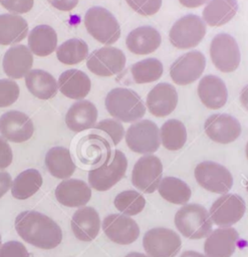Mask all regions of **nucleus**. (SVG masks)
<instances>
[{"mask_svg":"<svg viewBox=\"0 0 248 257\" xmlns=\"http://www.w3.org/2000/svg\"><path fill=\"white\" fill-rule=\"evenodd\" d=\"M18 235L40 249H53L62 241L60 227L48 216L37 211H23L15 219Z\"/></svg>","mask_w":248,"mask_h":257,"instance_id":"nucleus-1","label":"nucleus"},{"mask_svg":"<svg viewBox=\"0 0 248 257\" xmlns=\"http://www.w3.org/2000/svg\"><path fill=\"white\" fill-rule=\"evenodd\" d=\"M105 107L114 118L123 122H133L144 116L146 107L140 95L125 87L111 89L105 96Z\"/></svg>","mask_w":248,"mask_h":257,"instance_id":"nucleus-2","label":"nucleus"},{"mask_svg":"<svg viewBox=\"0 0 248 257\" xmlns=\"http://www.w3.org/2000/svg\"><path fill=\"white\" fill-rule=\"evenodd\" d=\"M175 225L179 232L189 239H202L212 230V220L208 211L199 204H188L175 215Z\"/></svg>","mask_w":248,"mask_h":257,"instance_id":"nucleus-3","label":"nucleus"},{"mask_svg":"<svg viewBox=\"0 0 248 257\" xmlns=\"http://www.w3.org/2000/svg\"><path fill=\"white\" fill-rule=\"evenodd\" d=\"M127 168V157L121 151L114 150L100 166L88 172V183L96 191H107L125 177Z\"/></svg>","mask_w":248,"mask_h":257,"instance_id":"nucleus-4","label":"nucleus"},{"mask_svg":"<svg viewBox=\"0 0 248 257\" xmlns=\"http://www.w3.org/2000/svg\"><path fill=\"white\" fill-rule=\"evenodd\" d=\"M84 25L94 39L105 45L114 43L120 36V27L116 18L100 6L91 7L86 11Z\"/></svg>","mask_w":248,"mask_h":257,"instance_id":"nucleus-5","label":"nucleus"},{"mask_svg":"<svg viewBox=\"0 0 248 257\" xmlns=\"http://www.w3.org/2000/svg\"><path fill=\"white\" fill-rule=\"evenodd\" d=\"M206 34L203 19L195 14H188L178 19L169 32L170 42L179 49H188L198 45Z\"/></svg>","mask_w":248,"mask_h":257,"instance_id":"nucleus-6","label":"nucleus"},{"mask_svg":"<svg viewBox=\"0 0 248 257\" xmlns=\"http://www.w3.org/2000/svg\"><path fill=\"white\" fill-rule=\"evenodd\" d=\"M143 246L149 257H175L182 247V241L175 231L157 227L145 233Z\"/></svg>","mask_w":248,"mask_h":257,"instance_id":"nucleus-7","label":"nucleus"},{"mask_svg":"<svg viewBox=\"0 0 248 257\" xmlns=\"http://www.w3.org/2000/svg\"><path fill=\"white\" fill-rule=\"evenodd\" d=\"M194 175L198 184L212 193H228L233 186V177L229 170L212 161L198 164Z\"/></svg>","mask_w":248,"mask_h":257,"instance_id":"nucleus-8","label":"nucleus"},{"mask_svg":"<svg viewBox=\"0 0 248 257\" xmlns=\"http://www.w3.org/2000/svg\"><path fill=\"white\" fill-rule=\"evenodd\" d=\"M126 143L135 153H155L161 143L159 127L150 119H142L128 128L126 133Z\"/></svg>","mask_w":248,"mask_h":257,"instance_id":"nucleus-9","label":"nucleus"},{"mask_svg":"<svg viewBox=\"0 0 248 257\" xmlns=\"http://www.w3.org/2000/svg\"><path fill=\"white\" fill-rule=\"evenodd\" d=\"M210 56L213 64L222 72L236 70L241 58L236 40L227 33H219L212 39Z\"/></svg>","mask_w":248,"mask_h":257,"instance_id":"nucleus-10","label":"nucleus"},{"mask_svg":"<svg viewBox=\"0 0 248 257\" xmlns=\"http://www.w3.org/2000/svg\"><path fill=\"white\" fill-rule=\"evenodd\" d=\"M86 66L97 76H112L123 70L126 55L116 47L104 46L93 50L88 55Z\"/></svg>","mask_w":248,"mask_h":257,"instance_id":"nucleus-11","label":"nucleus"},{"mask_svg":"<svg viewBox=\"0 0 248 257\" xmlns=\"http://www.w3.org/2000/svg\"><path fill=\"white\" fill-rule=\"evenodd\" d=\"M163 175L161 160L154 155L140 158L132 172V183L140 191L152 194L160 185Z\"/></svg>","mask_w":248,"mask_h":257,"instance_id":"nucleus-12","label":"nucleus"},{"mask_svg":"<svg viewBox=\"0 0 248 257\" xmlns=\"http://www.w3.org/2000/svg\"><path fill=\"white\" fill-rule=\"evenodd\" d=\"M206 58L200 51L193 50L181 55L170 66V76L179 85H187L196 81L203 73Z\"/></svg>","mask_w":248,"mask_h":257,"instance_id":"nucleus-13","label":"nucleus"},{"mask_svg":"<svg viewBox=\"0 0 248 257\" xmlns=\"http://www.w3.org/2000/svg\"><path fill=\"white\" fill-rule=\"evenodd\" d=\"M245 210V201L241 196L225 194L212 204L209 215L217 226L227 228L237 223L243 217Z\"/></svg>","mask_w":248,"mask_h":257,"instance_id":"nucleus-14","label":"nucleus"},{"mask_svg":"<svg viewBox=\"0 0 248 257\" xmlns=\"http://www.w3.org/2000/svg\"><path fill=\"white\" fill-rule=\"evenodd\" d=\"M102 230L110 241L120 245L135 242L140 235V228L137 222L121 214L106 216L102 221Z\"/></svg>","mask_w":248,"mask_h":257,"instance_id":"nucleus-15","label":"nucleus"},{"mask_svg":"<svg viewBox=\"0 0 248 257\" xmlns=\"http://www.w3.org/2000/svg\"><path fill=\"white\" fill-rule=\"evenodd\" d=\"M34 133L31 118L22 111L10 110L0 116V134L13 143L28 141Z\"/></svg>","mask_w":248,"mask_h":257,"instance_id":"nucleus-16","label":"nucleus"},{"mask_svg":"<svg viewBox=\"0 0 248 257\" xmlns=\"http://www.w3.org/2000/svg\"><path fill=\"white\" fill-rule=\"evenodd\" d=\"M206 135L215 143L229 144L236 141L241 134L238 119L227 113L210 115L204 124Z\"/></svg>","mask_w":248,"mask_h":257,"instance_id":"nucleus-17","label":"nucleus"},{"mask_svg":"<svg viewBox=\"0 0 248 257\" xmlns=\"http://www.w3.org/2000/svg\"><path fill=\"white\" fill-rule=\"evenodd\" d=\"M178 103V93L173 84L160 82L147 95L149 111L158 117H164L174 111Z\"/></svg>","mask_w":248,"mask_h":257,"instance_id":"nucleus-18","label":"nucleus"},{"mask_svg":"<svg viewBox=\"0 0 248 257\" xmlns=\"http://www.w3.org/2000/svg\"><path fill=\"white\" fill-rule=\"evenodd\" d=\"M76 153L81 163L94 166L101 165L111 154V150L106 139L96 134H89L78 142Z\"/></svg>","mask_w":248,"mask_h":257,"instance_id":"nucleus-19","label":"nucleus"},{"mask_svg":"<svg viewBox=\"0 0 248 257\" xmlns=\"http://www.w3.org/2000/svg\"><path fill=\"white\" fill-rule=\"evenodd\" d=\"M239 239V234L234 228H219L211 232L205 243L204 251L207 257H230Z\"/></svg>","mask_w":248,"mask_h":257,"instance_id":"nucleus-20","label":"nucleus"},{"mask_svg":"<svg viewBox=\"0 0 248 257\" xmlns=\"http://www.w3.org/2000/svg\"><path fill=\"white\" fill-rule=\"evenodd\" d=\"M71 229L74 236L84 242H90L99 233L100 219L92 207H81L71 218Z\"/></svg>","mask_w":248,"mask_h":257,"instance_id":"nucleus-21","label":"nucleus"},{"mask_svg":"<svg viewBox=\"0 0 248 257\" xmlns=\"http://www.w3.org/2000/svg\"><path fill=\"white\" fill-rule=\"evenodd\" d=\"M56 200L66 207L84 206L91 198L89 186L77 179L64 180L55 189Z\"/></svg>","mask_w":248,"mask_h":257,"instance_id":"nucleus-22","label":"nucleus"},{"mask_svg":"<svg viewBox=\"0 0 248 257\" xmlns=\"http://www.w3.org/2000/svg\"><path fill=\"white\" fill-rule=\"evenodd\" d=\"M33 65L32 52L25 45L10 47L3 57V69L7 76L19 79L30 71Z\"/></svg>","mask_w":248,"mask_h":257,"instance_id":"nucleus-23","label":"nucleus"},{"mask_svg":"<svg viewBox=\"0 0 248 257\" xmlns=\"http://www.w3.org/2000/svg\"><path fill=\"white\" fill-rule=\"evenodd\" d=\"M198 95L202 103L211 109H218L225 105L228 91L224 81L216 75H205L199 82Z\"/></svg>","mask_w":248,"mask_h":257,"instance_id":"nucleus-24","label":"nucleus"},{"mask_svg":"<svg viewBox=\"0 0 248 257\" xmlns=\"http://www.w3.org/2000/svg\"><path fill=\"white\" fill-rule=\"evenodd\" d=\"M162 38L160 32L152 26H141L132 30L126 39L128 49L138 55H145L156 51Z\"/></svg>","mask_w":248,"mask_h":257,"instance_id":"nucleus-25","label":"nucleus"},{"mask_svg":"<svg viewBox=\"0 0 248 257\" xmlns=\"http://www.w3.org/2000/svg\"><path fill=\"white\" fill-rule=\"evenodd\" d=\"M97 118V109L89 100H78L73 103L65 115L67 127L75 133L91 128Z\"/></svg>","mask_w":248,"mask_h":257,"instance_id":"nucleus-26","label":"nucleus"},{"mask_svg":"<svg viewBox=\"0 0 248 257\" xmlns=\"http://www.w3.org/2000/svg\"><path fill=\"white\" fill-rule=\"evenodd\" d=\"M57 85L64 96L71 99H82L90 91L91 82L83 71L68 69L60 74Z\"/></svg>","mask_w":248,"mask_h":257,"instance_id":"nucleus-27","label":"nucleus"},{"mask_svg":"<svg viewBox=\"0 0 248 257\" xmlns=\"http://www.w3.org/2000/svg\"><path fill=\"white\" fill-rule=\"evenodd\" d=\"M25 84L34 96L44 100L54 97L58 89L55 78L42 69L30 70L25 76Z\"/></svg>","mask_w":248,"mask_h":257,"instance_id":"nucleus-28","label":"nucleus"},{"mask_svg":"<svg viewBox=\"0 0 248 257\" xmlns=\"http://www.w3.org/2000/svg\"><path fill=\"white\" fill-rule=\"evenodd\" d=\"M45 165L48 172L57 179H67L75 171L70 152L64 147H53L45 156Z\"/></svg>","mask_w":248,"mask_h":257,"instance_id":"nucleus-29","label":"nucleus"},{"mask_svg":"<svg viewBox=\"0 0 248 257\" xmlns=\"http://www.w3.org/2000/svg\"><path fill=\"white\" fill-rule=\"evenodd\" d=\"M28 46L33 54L47 56L56 49L57 34L49 25H37L28 35Z\"/></svg>","mask_w":248,"mask_h":257,"instance_id":"nucleus-30","label":"nucleus"},{"mask_svg":"<svg viewBox=\"0 0 248 257\" xmlns=\"http://www.w3.org/2000/svg\"><path fill=\"white\" fill-rule=\"evenodd\" d=\"M28 33L26 20L17 14L0 15V44L11 45L22 41Z\"/></svg>","mask_w":248,"mask_h":257,"instance_id":"nucleus-31","label":"nucleus"},{"mask_svg":"<svg viewBox=\"0 0 248 257\" xmlns=\"http://www.w3.org/2000/svg\"><path fill=\"white\" fill-rule=\"evenodd\" d=\"M237 0H210L203 10V21L210 26L228 23L237 13Z\"/></svg>","mask_w":248,"mask_h":257,"instance_id":"nucleus-32","label":"nucleus"},{"mask_svg":"<svg viewBox=\"0 0 248 257\" xmlns=\"http://www.w3.org/2000/svg\"><path fill=\"white\" fill-rule=\"evenodd\" d=\"M42 185V176L35 169L21 172L13 181L11 194L15 199L25 200L33 196Z\"/></svg>","mask_w":248,"mask_h":257,"instance_id":"nucleus-33","label":"nucleus"},{"mask_svg":"<svg viewBox=\"0 0 248 257\" xmlns=\"http://www.w3.org/2000/svg\"><path fill=\"white\" fill-rule=\"evenodd\" d=\"M160 195L168 202L182 205L191 198L190 187L182 180L175 177H165L158 187Z\"/></svg>","mask_w":248,"mask_h":257,"instance_id":"nucleus-34","label":"nucleus"},{"mask_svg":"<svg viewBox=\"0 0 248 257\" xmlns=\"http://www.w3.org/2000/svg\"><path fill=\"white\" fill-rule=\"evenodd\" d=\"M162 145L169 151H178L187 141V131L184 123L178 119H168L160 130Z\"/></svg>","mask_w":248,"mask_h":257,"instance_id":"nucleus-35","label":"nucleus"},{"mask_svg":"<svg viewBox=\"0 0 248 257\" xmlns=\"http://www.w3.org/2000/svg\"><path fill=\"white\" fill-rule=\"evenodd\" d=\"M88 55L86 42L79 38H71L60 44L56 50L57 59L66 65H73L84 60Z\"/></svg>","mask_w":248,"mask_h":257,"instance_id":"nucleus-36","label":"nucleus"},{"mask_svg":"<svg viewBox=\"0 0 248 257\" xmlns=\"http://www.w3.org/2000/svg\"><path fill=\"white\" fill-rule=\"evenodd\" d=\"M131 72L136 83L153 82L162 76L163 64L157 58H146L133 64Z\"/></svg>","mask_w":248,"mask_h":257,"instance_id":"nucleus-37","label":"nucleus"},{"mask_svg":"<svg viewBox=\"0 0 248 257\" xmlns=\"http://www.w3.org/2000/svg\"><path fill=\"white\" fill-rule=\"evenodd\" d=\"M113 203L115 208L123 215L135 216L144 210L146 199L141 193L128 190L116 195Z\"/></svg>","mask_w":248,"mask_h":257,"instance_id":"nucleus-38","label":"nucleus"},{"mask_svg":"<svg viewBox=\"0 0 248 257\" xmlns=\"http://www.w3.org/2000/svg\"><path fill=\"white\" fill-rule=\"evenodd\" d=\"M93 128L104 132L110 138L113 146H116L125 136V130L122 124L119 121L112 118L100 120L99 122L94 124Z\"/></svg>","mask_w":248,"mask_h":257,"instance_id":"nucleus-39","label":"nucleus"},{"mask_svg":"<svg viewBox=\"0 0 248 257\" xmlns=\"http://www.w3.org/2000/svg\"><path fill=\"white\" fill-rule=\"evenodd\" d=\"M18 84L8 78L0 79V107H7L13 104L19 97Z\"/></svg>","mask_w":248,"mask_h":257,"instance_id":"nucleus-40","label":"nucleus"},{"mask_svg":"<svg viewBox=\"0 0 248 257\" xmlns=\"http://www.w3.org/2000/svg\"><path fill=\"white\" fill-rule=\"evenodd\" d=\"M129 6L143 16L156 14L162 5V0H126Z\"/></svg>","mask_w":248,"mask_h":257,"instance_id":"nucleus-41","label":"nucleus"},{"mask_svg":"<svg viewBox=\"0 0 248 257\" xmlns=\"http://www.w3.org/2000/svg\"><path fill=\"white\" fill-rule=\"evenodd\" d=\"M0 257H29V253L22 243L8 241L0 247Z\"/></svg>","mask_w":248,"mask_h":257,"instance_id":"nucleus-42","label":"nucleus"},{"mask_svg":"<svg viewBox=\"0 0 248 257\" xmlns=\"http://www.w3.org/2000/svg\"><path fill=\"white\" fill-rule=\"evenodd\" d=\"M34 0H0V4L13 14L29 12L33 7Z\"/></svg>","mask_w":248,"mask_h":257,"instance_id":"nucleus-43","label":"nucleus"},{"mask_svg":"<svg viewBox=\"0 0 248 257\" xmlns=\"http://www.w3.org/2000/svg\"><path fill=\"white\" fill-rule=\"evenodd\" d=\"M12 150L8 143L0 137V170L6 169L12 163Z\"/></svg>","mask_w":248,"mask_h":257,"instance_id":"nucleus-44","label":"nucleus"},{"mask_svg":"<svg viewBox=\"0 0 248 257\" xmlns=\"http://www.w3.org/2000/svg\"><path fill=\"white\" fill-rule=\"evenodd\" d=\"M48 3L60 11H70L76 7L78 0H47Z\"/></svg>","mask_w":248,"mask_h":257,"instance_id":"nucleus-45","label":"nucleus"},{"mask_svg":"<svg viewBox=\"0 0 248 257\" xmlns=\"http://www.w3.org/2000/svg\"><path fill=\"white\" fill-rule=\"evenodd\" d=\"M12 186L11 176L7 172H0V198L3 197Z\"/></svg>","mask_w":248,"mask_h":257,"instance_id":"nucleus-46","label":"nucleus"},{"mask_svg":"<svg viewBox=\"0 0 248 257\" xmlns=\"http://www.w3.org/2000/svg\"><path fill=\"white\" fill-rule=\"evenodd\" d=\"M179 1L183 6L188 8H196L208 2V0H179Z\"/></svg>","mask_w":248,"mask_h":257,"instance_id":"nucleus-47","label":"nucleus"},{"mask_svg":"<svg viewBox=\"0 0 248 257\" xmlns=\"http://www.w3.org/2000/svg\"><path fill=\"white\" fill-rule=\"evenodd\" d=\"M240 102L243 105V107L248 110V84L245 85L241 91H240V96H239Z\"/></svg>","mask_w":248,"mask_h":257,"instance_id":"nucleus-48","label":"nucleus"},{"mask_svg":"<svg viewBox=\"0 0 248 257\" xmlns=\"http://www.w3.org/2000/svg\"><path fill=\"white\" fill-rule=\"evenodd\" d=\"M180 257H207L199 252L196 251H185L182 253V255Z\"/></svg>","mask_w":248,"mask_h":257,"instance_id":"nucleus-49","label":"nucleus"},{"mask_svg":"<svg viewBox=\"0 0 248 257\" xmlns=\"http://www.w3.org/2000/svg\"><path fill=\"white\" fill-rule=\"evenodd\" d=\"M125 257H149V256L146 254H143V253H139V252H132V253H129L128 255H126Z\"/></svg>","mask_w":248,"mask_h":257,"instance_id":"nucleus-50","label":"nucleus"},{"mask_svg":"<svg viewBox=\"0 0 248 257\" xmlns=\"http://www.w3.org/2000/svg\"><path fill=\"white\" fill-rule=\"evenodd\" d=\"M245 152H246V157H247V159H248V143H247V145H246V148H245Z\"/></svg>","mask_w":248,"mask_h":257,"instance_id":"nucleus-51","label":"nucleus"},{"mask_svg":"<svg viewBox=\"0 0 248 257\" xmlns=\"http://www.w3.org/2000/svg\"><path fill=\"white\" fill-rule=\"evenodd\" d=\"M246 190H247V192H248V181H247V186H246Z\"/></svg>","mask_w":248,"mask_h":257,"instance_id":"nucleus-52","label":"nucleus"},{"mask_svg":"<svg viewBox=\"0 0 248 257\" xmlns=\"http://www.w3.org/2000/svg\"><path fill=\"white\" fill-rule=\"evenodd\" d=\"M0 245H1V235H0Z\"/></svg>","mask_w":248,"mask_h":257,"instance_id":"nucleus-53","label":"nucleus"}]
</instances>
